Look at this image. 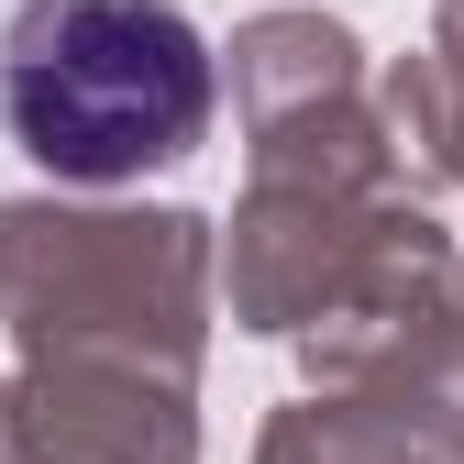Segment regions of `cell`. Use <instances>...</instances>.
I'll return each instance as SVG.
<instances>
[{
	"instance_id": "1",
	"label": "cell",
	"mask_w": 464,
	"mask_h": 464,
	"mask_svg": "<svg viewBox=\"0 0 464 464\" xmlns=\"http://www.w3.org/2000/svg\"><path fill=\"white\" fill-rule=\"evenodd\" d=\"M221 122V44L178 0H23L0 34V133L55 188H144Z\"/></svg>"
},
{
	"instance_id": "2",
	"label": "cell",
	"mask_w": 464,
	"mask_h": 464,
	"mask_svg": "<svg viewBox=\"0 0 464 464\" xmlns=\"http://www.w3.org/2000/svg\"><path fill=\"white\" fill-rule=\"evenodd\" d=\"M221 321V221L178 199H0L12 354H144L199 376Z\"/></svg>"
},
{
	"instance_id": "3",
	"label": "cell",
	"mask_w": 464,
	"mask_h": 464,
	"mask_svg": "<svg viewBox=\"0 0 464 464\" xmlns=\"http://www.w3.org/2000/svg\"><path fill=\"white\" fill-rule=\"evenodd\" d=\"M255 464H464V321H420L387 365L299 387L255 431Z\"/></svg>"
},
{
	"instance_id": "4",
	"label": "cell",
	"mask_w": 464,
	"mask_h": 464,
	"mask_svg": "<svg viewBox=\"0 0 464 464\" xmlns=\"http://www.w3.org/2000/svg\"><path fill=\"white\" fill-rule=\"evenodd\" d=\"M0 420L12 464H199V376L144 354H23Z\"/></svg>"
},
{
	"instance_id": "5",
	"label": "cell",
	"mask_w": 464,
	"mask_h": 464,
	"mask_svg": "<svg viewBox=\"0 0 464 464\" xmlns=\"http://www.w3.org/2000/svg\"><path fill=\"white\" fill-rule=\"evenodd\" d=\"M221 55H232V122H266V111L365 89V44H354V23H332V12H255Z\"/></svg>"
},
{
	"instance_id": "6",
	"label": "cell",
	"mask_w": 464,
	"mask_h": 464,
	"mask_svg": "<svg viewBox=\"0 0 464 464\" xmlns=\"http://www.w3.org/2000/svg\"><path fill=\"white\" fill-rule=\"evenodd\" d=\"M376 111H387V144L410 166V188H464V55L453 44H410L376 78Z\"/></svg>"
},
{
	"instance_id": "7",
	"label": "cell",
	"mask_w": 464,
	"mask_h": 464,
	"mask_svg": "<svg viewBox=\"0 0 464 464\" xmlns=\"http://www.w3.org/2000/svg\"><path fill=\"white\" fill-rule=\"evenodd\" d=\"M431 44H453V55H464V0H442V12H431Z\"/></svg>"
},
{
	"instance_id": "8",
	"label": "cell",
	"mask_w": 464,
	"mask_h": 464,
	"mask_svg": "<svg viewBox=\"0 0 464 464\" xmlns=\"http://www.w3.org/2000/svg\"><path fill=\"white\" fill-rule=\"evenodd\" d=\"M453 321H464V244H453Z\"/></svg>"
},
{
	"instance_id": "9",
	"label": "cell",
	"mask_w": 464,
	"mask_h": 464,
	"mask_svg": "<svg viewBox=\"0 0 464 464\" xmlns=\"http://www.w3.org/2000/svg\"><path fill=\"white\" fill-rule=\"evenodd\" d=\"M0 464H12V420H0Z\"/></svg>"
}]
</instances>
